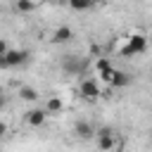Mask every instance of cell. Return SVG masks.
Here are the masks:
<instances>
[{
  "label": "cell",
  "instance_id": "30bf717a",
  "mask_svg": "<svg viewBox=\"0 0 152 152\" xmlns=\"http://www.w3.org/2000/svg\"><path fill=\"white\" fill-rule=\"evenodd\" d=\"M45 112H48V114H57V112H62V100H59V97H50L48 104H45Z\"/></svg>",
  "mask_w": 152,
  "mask_h": 152
},
{
  "label": "cell",
  "instance_id": "2e32d148",
  "mask_svg": "<svg viewBox=\"0 0 152 152\" xmlns=\"http://www.w3.org/2000/svg\"><path fill=\"white\" fill-rule=\"evenodd\" d=\"M5 131H7V126H5V124H0V135H5Z\"/></svg>",
  "mask_w": 152,
  "mask_h": 152
},
{
  "label": "cell",
  "instance_id": "8fae6325",
  "mask_svg": "<svg viewBox=\"0 0 152 152\" xmlns=\"http://www.w3.org/2000/svg\"><path fill=\"white\" fill-rule=\"evenodd\" d=\"M93 5H95V0H69V7H74V10H88Z\"/></svg>",
  "mask_w": 152,
  "mask_h": 152
},
{
  "label": "cell",
  "instance_id": "7a4b0ae2",
  "mask_svg": "<svg viewBox=\"0 0 152 152\" xmlns=\"http://www.w3.org/2000/svg\"><path fill=\"white\" fill-rule=\"evenodd\" d=\"M95 135H97V147L102 152L114 150V133H112V128H100V131H95Z\"/></svg>",
  "mask_w": 152,
  "mask_h": 152
},
{
  "label": "cell",
  "instance_id": "9a60e30c",
  "mask_svg": "<svg viewBox=\"0 0 152 152\" xmlns=\"http://www.w3.org/2000/svg\"><path fill=\"white\" fill-rule=\"evenodd\" d=\"M5 52H7V43H5V40H0V55H5Z\"/></svg>",
  "mask_w": 152,
  "mask_h": 152
},
{
  "label": "cell",
  "instance_id": "5bb4252c",
  "mask_svg": "<svg viewBox=\"0 0 152 152\" xmlns=\"http://www.w3.org/2000/svg\"><path fill=\"white\" fill-rule=\"evenodd\" d=\"M95 66H97V71H100L102 76H107V74L112 71V64H109L107 59H97V64H95Z\"/></svg>",
  "mask_w": 152,
  "mask_h": 152
},
{
  "label": "cell",
  "instance_id": "277c9868",
  "mask_svg": "<svg viewBox=\"0 0 152 152\" xmlns=\"http://www.w3.org/2000/svg\"><path fill=\"white\" fill-rule=\"evenodd\" d=\"M5 59H7V66H21L28 59V52L26 50H7Z\"/></svg>",
  "mask_w": 152,
  "mask_h": 152
},
{
  "label": "cell",
  "instance_id": "ba28073f",
  "mask_svg": "<svg viewBox=\"0 0 152 152\" xmlns=\"http://www.w3.org/2000/svg\"><path fill=\"white\" fill-rule=\"evenodd\" d=\"M71 38H74V31H71L69 26H59V28H55V33H52V40L59 43V45H62V43H69Z\"/></svg>",
  "mask_w": 152,
  "mask_h": 152
},
{
  "label": "cell",
  "instance_id": "52a82bcc",
  "mask_svg": "<svg viewBox=\"0 0 152 152\" xmlns=\"http://www.w3.org/2000/svg\"><path fill=\"white\" fill-rule=\"evenodd\" d=\"M74 133H76L78 138L88 140V138H93V135H95V128H93L88 121H76V124H74Z\"/></svg>",
  "mask_w": 152,
  "mask_h": 152
},
{
  "label": "cell",
  "instance_id": "9c48e42d",
  "mask_svg": "<svg viewBox=\"0 0 152 152\" xmlns=\"http://www.w3.org/2000/svg\"><path fill=\"white\" fill-rule=\"evenodd\" d=\"M45 116H48L45 109H31V112L26 114V121H28L31 126H40V124L45 121Z\"/></svg>",
  "mask_w": 152,
  "mask_h": 152
},
{
  "label": "cell",
  "instance_id": "5b68a950",
  "mask_svg": "<svg viewBox=\"0 0 152 152\" xmlns=\"http://www.w3.org/2000/svg\"><path fill=\"white\" fill-rule=\"evenodd\" d=\"M104 78H107L114 88H124V86H128V83H131V76H128V74H124V71H119V69H112Z\"/></svg>",
  "mask_w": 152,
  "mask_h": 152
},
{
  "label": "cell",
  "instance_id": "e0dca14e",
  "mask_svg": "<svg viewBox=\"0 0 152 152\" xmlns=\"http://www.w3.org/2000/svg\"><path fill=\"white\" fill-rule=\"evenodd\" d=\"M0 107H5V97H2V93H0Z\"/></svg>",
  "mask_w": 152,
  "mask_h": 152
},
{
  "label": "cell",
  "instance_id": "7c38bea8",
  "mask_svg": "<svg viewBox=\"0 0 152 152\" xmlns=\"http://www.w3.org/2000/svg\"><path fill=\"white\" fill-rule=\"evenodd\" d=\"M19 95H21L24 100H38V93H36L33 88H28V86H21V88H19Z\"/></svg>",
  "mask_w": 152,
  "mask_h": 152
},
{
  "label": "cell",
  "instance_id": "3957f363",
  "mask_svg": "<svg viewBox=\"0 0 152 152\" xmlns=\"http://www.w3.org/2000/svg\"><path fill=\"white\" fill-rule=\"evenodd\" d=\"M81 95L86 97V100H97V95H100V86H97V81L95 78H86V81H81Z\"/></svg>",
  "mask_w": 152,
  "mask_h": 152
},
{
  "label": "cell",
  "instance_id": "6da1fadb",
  "mask_svg": "<svg viewBox=\"0 0 152 152\" xmlns=\"http://www.w3.org/2000/svg\"><path fill=\"white\" fill-rule=\"evenodd\" d=\"M145 48H147V38H145L142 33H133V36L128 38V45H126L121 52L128 57V55H140V52H145Z\"/></svg>",
  "mask_w": 152,
  "mask_h": 152
},
{
  "label": "cell",
  "instance_id": "4fadbf2b",
  "mask_svg": "<svg viewBox=\"0 0 152 152\" xmlns=\"http://www.w3.org/2000/svg\"><path fill=\"white\" fill-rule=\"evenodd\" d=\"M17 10L19 12H31V10H36V2L33 0H17Z\"/></svg>",
  "mask_w": 152,
  "mask_h": 152
},
{
  "label": "cell",
  "instance_id": "8992f818",
  "mask_svg": "<svg viewBox=\"0 0 152 152\" xmlns=\"http://www.w3.org/2000/svg\"><path fill=\"white\" fill-rule=\"evenodd\" d=\"M62 69H64L66 74H81L83 64H81V59H76L74 55H66V57L62 59Z\"/></svg>",
  "mask_w": 152,
  "mask_h": 152
}]
</instances>
